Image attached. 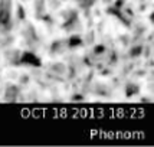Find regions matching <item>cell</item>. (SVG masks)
Segmentation results:
<instances>
[{"mask_svg": "<svg viewBox=\"0 0 154 147\" xmlns=\"http://www.w3.org/2000/svg\"><path fill=\"white\" fill-rule=\"evenodd\" d=\"M22 62L25 65H29V67H39L40 65V59L32 52H23L22 54Z\"/></svg>", "mask_w": 154, "mask_h": 147, "instance_id": "cell-1", "label": "cell"}]
</instances>
